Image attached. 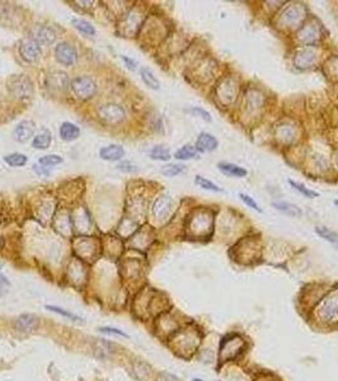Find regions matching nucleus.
<instances>
[{
    "label": "nucleus",
    "instance_id": "obj_1",
    "mask_svg": "<svg viewBox=\"0 0 338 381\" xmlns=\"http://www.w3.org/2000/svg\"><path fill=\"white\" fill-rule=\"evenodd\" d=\"M317 316L320 322L333 324L338 322V291L331 292L317 307Z\"/></svg>",
    "mask_w": 338,
    "mask_h": 381
},
{
    "label": "nucleus",
    "instance_id": "obj_2",
    "mask_svg": "<svg viewBox=\"0 0 338 381\" xmlns=\"http://www.w3.org/2000/svg\"><path fill=\"white\" fill-rule=\"evenodd\" d=\"M8 89L15 98L22 101L32 98L35 93L32 80L26 75H14L10 77V80L8 81Z\"/></svg>",
    "mask_w": 338,
    "mask_h": 381
},
{
    "label": "nucleus",
    "instance_id": "obj_3",
    "mask_svg": "<svg viewBox=\"0 0 338 381\" xmlns=\"http://www.w3.org/2000/svg\"><path fill=\"white\" fill-rule=\"evenodd\" d=\"M70 88L75 97L82 101L92 98L97 92V84L94 83L92 77L86 76V75L74 77L70 83Z\"/></svg>",
    "mask_w": 338,
    "mask_h": 381
},
{
    "label": "nucleus",
    "instance_id": "obj_4",
    "mask_svg": "<svg viewBox=\"0 0 338 381\" xmlns=\"http://www.w3.org/2000/svg\"><path fill=\"white\" fill-rule=\"evenodd\" d=\"M98 116L106 123L116 125V123H120L124 121L126 114H125V110L120 105L107 103V105H103L99 107V110H98Z\"/></svg>",
    "mask_w": 338,
    "mask_h": 381
},
{
    "label": "nucleus",
    "instance_id": "obj_5",
    "mask_svg": "<svg viewBox=\"0 0 338 381\" xmlns=\"http://www.w3.org/2000/svg\"><path fill=\"white\" fill-rule=\"evenodd\" d=\"M55 56L60 64L65 66H71L77 63L78 51L69 42H61L55 48Z\"/></svg>",
    "mask_w": 338,
    "mask_h": 381
},
{
    "label": "nucleus",
    "instance_id": "obj_6",
    "mask_svg": "<svg viewBox=\"0 0 338 381\" xmlns=\"http://www.w3.org/2000/svg\"><path fill=\"white\" fill-rule=\"evenodd\" d=\"M19 54H21L22 59L26 60L27 63H33L41 56V48H40L39 43L33 41L32 38H26L21 42Z\"/></svg>",
    "mask_w": 338,
    "mask_h": 381
},
{
    "label": "nucleus",
    "instance_id": "obj_7",
    "mask_svg": "<svg viewBox=\"0 0 338 381\" xmlns=\"http://www.w3.org/2000/svg\"><path fill=\"white\" fill-rule=\"evenodd\" d=\"M31 38L36 41L39 45H52L56 39V33L53 32L52 28L46 26H36L31 31Z\"/></svg>",
    "mask_w": 338,
    "mask_h": 381
},
{
    "label": "nucleus",
    "instance_id": "obj_8",
    "mask_svg": "<svg viewBox=\"0 0 338 381\" xmlns=\"http://www.w3.org/2000/svg\"><path fill=\"white\" fill-rule=\"evenodd\" d=\"M217 146H219V141L216 140V137L209 132H201L197 137L195 148L199 152H211L216 150Z\"/></svg>",
    "mask_w": 338,
    "mask_h": 381
},
{
    "label": "nucleus",
    "instance_id": "obj_9",
    "mask_svg": "<svg viewBox=\"0 0 338 381\" xmlns=\"http://www.w3.org/2000/svg\"><path fill=\"white\" fill-rule=\"evenodd\" d=\"M35 130L36 126L32 121H22L15 127L13 136H14L15 141H18V143H27L33 136Z\"/></svg>",
    "mask_w": 338,
    "mask_h": 381
},
{
    "label": "nucleus",
    "instance_id": "obj_10",
    "mask_svg": "<svg viewBox=\"0 0 338 381\" xmlns=\"http://www.w3.org/2000/svg\"><path fill=\"white\" fill-rule=\"evenodd\" d=\"M40 325L39 318L35 314H22L15 320V328L21 332H32Z\"/></svg>",
    "mask_w": 338,
    "mask_h": 381
},
{
    "label": "nucleus",
    "instance_id": "obj_11",
    "mask_svg": "<svg viewBox=\"0 0 338 381\" xmlns=\"http://www.w3.org/2000/svg\"><path fill=\"white\" fill-rule=\"evenodd\" d=\"M170 206H172V201H170V197L167 196V194H163L159 198H157L154 206H153V214H154L155 219H158V220L166 219L169 211H170Z\"/></svg>",
    "mask_w": 338,
    "mask_h": 381
},
{
    "label": "nucleus",
    "instance_id": "obj_12",
    "mask_svg": "<svg viewBox=\"0 0 338 381\" xmlns=\"http://www.w3.org/2000/svg\"><path fill=\"white\" fill-rule=\"evenodd\" d=\"M125 150L121 145H117V144H112V145L103 146L101 150H99V156L101 159L107 161H117L121 160L124 158Z\"/></svg>",
    "mask_w": 338,
    "mask_h": 381
},
{
    "label": "nucleus",
    "instance_id": "obj_13",
    "mask_svg": "<svg viewBox=\"0 0 338 381\" xmlns=\"http://www.w3.org/2000/svg\"><path fill=\"white\" fill-rule=\"evenodd\" d=\"M217 168L222 174L231 177V178H243L248 174V170L246 168L237 165V164L226 163V161H221V163L217 164Z\"/></svg>",
    "mask_w": 338,
    "mask_h": 381
},
{
    "label": "nucleus",
    "instance_id": "obj_14",
    "mask_svg": "<svg viewBox=\"0 0 338 381\" xmlns=\"http://www.w3.org/2000/svg\"><path fill=\"white\" fill-rule=\"evenodd\" d=\"M304 13H305L304 8H302L301 5H296V4H295V5L290 6V8L282 14L281 22L285 26L295 24L304 17Z\"/></svg>",
    "mask_w": 338,
    "mask_h": 381
},
{
    "label": "nucleus",
    "instance_id": "obj_15",
    "mask_svg": "<svg viewBox=\"0 0 338 381\" xmlns=\"http://www.w3.org/2000/svg\"><path fill=\"white\" fill-rule=\"evenodd\" d=\"M315 52L313 50H301L299 51L294 59V63L299 69H308L315 63Z\"/></svg>",
    "mask_w": 338,
    "mask_h": 381
},
{
    "label": "nucleus",
    "instance_id": "obj_16",
    "mask_svg": "<svg viewBox=\"0 0 338 381\" xmlns=\"http://www.w3.org/2000/svg\"><path fill=\"white\" fill-rule=\"evenodd\" d=\"M48 85L52 89L65 90L69 86V77L64 72H53L48 75Z\"/></svg>",
    "mask_w": 338,
    "mask_h": 381
},
{
    "label": "nucleus",
    "instance_id": "obj_17",
    "mask_svg": "<svg viewBox=\"0 0 338 381\" xmlns=\"http://www.w3.org/2000/svg\"><path fill=\"white\" fill-rule=\"evenodd\" d=\"M51 143H52V135H51L50 130L43 128L42 131H40V134L33 137L32 146L37 150H46L50 148Z\"/></svg>",
    "mask_w": 338,
    "mask_h": 381
},
{
    "label": "nucleus",
    "instance_id": "obj_18",
    "mask_svg": "<svg viewBox=\"0 0 338 381\" xmlns=\"http://www.w3.org/2000/svg\"><path fill=\"white\" fill-rule=\"evenodd\" d=\"M80 136V130L77 125L71 122H62L60 126V137L64 141H74Z\"/></svg>",
    "mask_w": 338,
    "mask_h": 381
},
{
    "label": "nucleus",
    "instance_id": "obj_19",
    "mask_svg": "<svg viewBox=\"0 0 338 381\" xmlns=\"http://www.w3.org/2000/svg\"><path fill=\"white\" fill-rule=\"evenodd\" d=\"M242 345H243V342L238 340L237 337H234L233 340L226 341V343H224L221 348V356L225 358L234 357V356H237L238 352L242 349Z\"/></svg>",
    "mask_w": 338,
    "mask_h": 381
},
{
    "label": "nucleus",
    "instance_id": "obj_20",
    "mask_svg": "<svg viewBox=\"0 0 338 381\" xmlns=\"http://www.w3.org/2000/svg\"><path fill=\"white\" fill-rule=\"evenodd\" d=\"M272 206L276 210L281 211L282 214L288 215V216H293V218H299L301 216L302 211L300 210V207H297L296 205L290 202H285V201H277V202H273Z\"/></svg>",
    "mask_w": 338,
    "mask_h": 381
},
{
    "label": "nucleus",
    "instance_id": "obj_21",
    "mask_svg": "<svg viewBox=\"0 0 338 381\" xmlns=\"http://www.w3.org/2000/svg\"><path fill=\"white\" fill-rule=\"evenodd\" d=\"M140 75H141V79L142 81L145 83L146 86H149L150 89H154V90H159L160 89V81L158 80L157 76H155L153 73H151L150 69L148 68H141L140 69Z\"/></svg>",
    "mask_w": 338,
    "mask_h": 381
},
{
    "label": "nucleus",
    "instance_id": "obj_22",
    "mask_svg": "<svg viewBox=\"0 0 338 381\" xmlns=\"http://www.w3.org/2000/svg\"><path fill=\"white\" fill-rule=\"evenodd\" d=\"M199 154L200 152L196 150L195 146L184 145L174 152V158L177 160H190V159L199 158Z\"/></svg>",
    "mask_w": 338,
    "mask_h": 381
},
{
    "label": "nucleus",
    "instance_id": "obj_23",
    "mask_svg": "<svg viewBox=\"0 0 338 381\" xmlns=\"http://www.w3.org/2000/svg\"><path fill=\"white\" fill-rule=\"evenodd\" d=\"M315 232L324 240L329 241L331 244L338 247V232L333 231V230L328 229L326 227H317L315 228Z\"/></svg>",
    "mask_w": 338,
    "mask_h": 381
},
{
    "label": "nucleus",
    "instance_id": "obj_24",
    "mask_svg": "<svg viewBox=\"0 0 338 381\" xmlns=\"http://www.w3.org/2000/svg\"><path fill=\"white\" fill-rule=\"evenodd\" d=\"M71 24H73L79 32L84 33L86 36H94L95 35V28L93 27L88 21H85V19L74 18L71 21Z\"/></svg>",
    "mask_w": 338,
    "mask_h": 381
},
{
    "label": "nucleus",
    "instance_id": "obj_25",
    "mask_svg": "<svg viewBox=\"0 0 338 381\" xmlns=\"http://www.w3.org/2000/svg\"><path fill=\"white\" fill-rule=\"evenodd\" d=\"M4 161L10 167H23L28 161V158L22 152H12L4 156Z\"/></svg>",
    "mask_w": 338,
    "mask_h": 381
},
{
    "label": "nucleus",
    "instance_id": "obj_26",
    "mask_svg": "<svg viewBox=\"0 0 338 381\" xmlns=\"http://www.w3.org/2000/svg\"><path fill=\"white\" fill-rule=\"evenodd\" d=\"M149 156L154 160H160V161H168L170 159V152L167 148L162 145L154 146L153 149L149 152Z\"/></svg>",
    "mask_w": 338,
    "mask_h": 381
},
{
    "label": "nucleus",
    "instance_id": "obj_27",
    "mask_svg": "<svg viewBox=\"0 0 338 381\" xmlns=\"http://www.w3.org/2000/svg\"><path fill=\"white\" fill-rule=\"evenodd\" d=\"M195 183L199 186L200 188L206 190H211V192H224L221 187H219L217 185H215L213 182H211L210 179L205 178L202 176H196L195 177Z\"/></svg>",
    "mask_w": 338,
    "mask_h": 381
},
{
    "label": "nucleus",
    "instance_id": "obj_28",
    "mask_svg": "<svg viewBox=\"0 0 338 381\" xmlns=\"http://www.w3.org/2000/svg\"><path fill=\"white\" fill-rule=\"evenodd\" d=\"M289 183H290L291 187L294 188V190H296V192H299L301 196L306 197V198H310V200H313V198H317L318 196H319V193L318 192H314V190H309V188H306L305 186L302 185V183H300V182H295V181H289Z\"/></svg>",
    "mask_w": 338,
    "mask_h": 381
},
{
    "label": "nucleus",
    "instance_id": "obj_29",
    "mask_svg": "<svg viewBox=\"0 0 338 381\" xmlns=\"http://www.w3.org/2000/svg\"><path fill=\"white\" fill-rule=\"evenodd\" d=\"M186 170V167L183 164H167L164 167H162V174L166 177H175L178 174H181Z\"/></svg>",
    "mask_w": 338,
    "mask_h": 381
},
{
    "label": "nucleus",
    "instance_id": "obj_30",
    "mask_svg": "<svg viewBox=\"0 0 338 381\" xmlns=\"http://www.w3.org/2000/svg\"><path fill=\"white\" fill-rule=\"evenodd\" d=\"M64 161V159L60 156V155L56 154H50V155H44L42 158H40L39 164L43 165V167H53V165H59Z\"/></svg>",
    "mask_w": 338,
    "mask_h": 381
},
{
    "label": "nucleus",
    "instance_id": "obj_31",
    "mask_svg": "<svg viewBox=\"0 0 338 381\" xmlns=\"http://www.w3.org/2000/svg\"><path fill=\"white\" fill-rule=\"evenodd\" d=\"M188 112L195 114L196 117H200V118L206 121V122H211V121H212V117H211L210 112H208V111L201 107H191L190 110H188Z\"/></svg>",
    "mask_w": 338,
    "mask_h": 381
},
{
    "label": "nucleus",
    "instance_id": "obj_32",
    "mask_svg": "<svg viewBox=\"0 0 338 381\" xmlns=\"http://www.w3.org/2000/svg\"><path fill=\"white\" fill-rule=\"evenodd\" d=\"M239 198L242 200V202L244 203V205H247L248 207H251L252 210H254V211H258V212H263L261 209V206L258 205L257 202L254 201V198H252V197L249 196V194L247 193H239Z\"/></svg>",
    "mask_w": 338,
    "mask_h": 381
},
{
    "label": "nucleus",
    "instance_id": "obj_33",
    "mask_svg": "<svg viewBox=\"0 0 338 381\" xmlns=\"http://www.w3.org/2000/svg\"><path fill=\"white\" fill-rule=\"evenodd\" d=\"M117 169L122 173H128V174H133V173H137V167L133 163L128 160H122L117 164Z\"/></svg>",
    "mask_w": 338,
    "mask_h": 381
},
{
    "label": "nucleus",
    "instance_id": "obj_34",
    "mask_svg": "<svg viewBox=\"0 0 338 381\" xmlns=\"http://www.w3.org/2000/svg\"><path fill=\"white\" fill-rule=\"evenodd\" d=\"M46 309L50 310V311H53V313L60 314V315H62V316H65V318H70V319H73V320H77V322L78 320H82V319H80L78 315L70 313V311H66V310L61 309V307L53 306V305H46Z\"/></svg>",
    "mask_w": 338,
    "mask_h": 381
},
{
    "label": "nucleus",
    "instance_id": "obj_35",
    "mask_svg": "<svg viewBox=\"0 0 338 381\" xmlns=\"http://www.w3.org/2000/svg\"><path fill=\"white\" fill-rule=\"evenodd\" d=\"M327 70H329V74L332 75L331 77H336L338 80V57H332L327 63Z\"/></svg>",
    "mask_w": 338,
    "mask_h": 381
},
{
    "label": "nucleus",
    "instance_id": "obj_36",
    "mask_svg": "<svg viewBox=\"0 0 338 381\" xmlns=\"http://www.w3.org/2000/svg\"><path fill=\"white\" fill-rule=\"evenodd\" d=\"M99 331L102 332V333H108V334H116V336H122V337H126L127 338V334L125 333V332L120 331V329H117V328H111V327H103V328H99Z\"/></svg>",
    "mask_w": 338,
    "mask_h": 381
},
{
    "label": "nucleus",
    "instance_id": "obj_37",
    "mask_svg": "<svg viewBox=\"0 0 338 381\" xmlns=\"http://www.w3.org/2000/svg\"><path fill=\"white\" fill-rule=\"evenodd\" d=\"M33 170H35L39 176H48V174H50V170L46 169V167H43L41 164H35V165H33Z\"/></svg>",
    "mask_w": 338,
    "mask_h": 381
},
{
    "label": "nucleus",
    "instance_id": "obj_38",
    "mask_svg": "<svg viewBox=\"0 0 338 381\" xmlns=\"http://www.w3.org/2000/svg\"><path fill=\"white\" fill-rule=\"evenodd\" d=\"M121 59L124 60L125 64H126V66H127V68L130 69V70H132V72H133V70L136 69L137 64H136V61H135V60L130 59V57H127V56H125V55H121Z\"/></svg>",
    "mask_w": 338,
    "mask_h": 381
},
{
    "label": "nucleus",
    "instance_id": "obj_39",
    "mask_svg": "<svg viewBox=\"0 0 338 381\" xmlns=\"http://www.w3.org/2000/svg\"><path fill=\"white\" fill-rule=\"evenodd\" d=\"M160 381H179V380H178L175 376L170 375V374H163V375H162V379H160Z\"/></svg>",
    "mask_w": 338,
    "mask_h": 381
},
{
    "label": "nucleus",
    "instance_id": "obj_40",
    "mask_svg": "<svg viewBox=\"0 0 338 381\" xmlns=\"http://www.w3.org/2000/svg\"><path fill=\"white\" fill-rule=\"evenodd\" d=\"M336 164H337V167H338V152L336 154Z\"/></svg>",
    "mask_w": 338,
    "mask_h": 381
},
{
    "label": "nucleus",
    "instance_id": "obj_41",
    "mask_svg": "<svg viewBox=\"0 0 338 381\" xmlns=\"http://www.w3.org/2000/svg\"><path fill=\"white\" fill-rule=\"evenodd\" d=\"M333 203H335V205L338 207V200H335V201H333Z\"/></svg>",
    "mask_w": 338,
    "mask_h": 381
},
{
    "label": "nucleus",
    "instance_id": "obj_42",
    "mask_svg": "<svg viewBox=\"0 0 338 381\" xmlns=\"http://www.w3.org/2000/svg\"><path fill=\"white\" fill-rule=\"evenodd\" d=\"M193 381H202V380H200V379H195V380H193Z\"/></svg>",
    "mask_w": 338,
    "mask_h": 381
},
{
    "label": "nucleus",
    "instance_id": "obj_43",
    "mask_svg": "<svg viewBox=\"0 0 338 381\" xmlns=\"http://www.w3.org/2000/svg\"><path fill=\"white\" fill-rule=\"evenodd\" d=\"M1 268H3V265H1V263H0V269H1Z\"/></svg>",
    "mask_w": 338,
    "mask_h": 381
}]
</instances>
